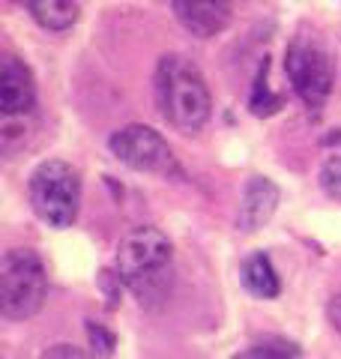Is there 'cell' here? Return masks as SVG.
Instances as JSON below:
<instances>
[{
    "label": "cell",
    "mask_w": 341,
    "mask_h": 359,
    "mask_svg": "<svg viewBox=\"0 0 341 359\" xmlns=\"http://www.w3.org/2000/svg\"><path fill=\"white\" fill-rule=\"evenodd\" d=\"M248 108H252V114L258 117H267V114H276V111L281 108V96H276L267 84V63L264 69H260L258 81H255V90H252V99H248Z\"/></svg>",
    "instance_id": "4fadbf2b"
},
{
    "label": "cell",
    "mask_w": 341,
    "mask_h": 359,
    "mask_svg": "<svg viewBox=\"0 0 341 359\" xmlns=\"http://www.w3.org/2000/svg\"><path fill=\"white\" fill-rule=\"evenodd\" d=\"M153 87L159 114L168 126H174L180 135H195L207 126L213 114V96L195 60L177 51L162 54L156 63Z\"/></svg>",
    "instance_id": "6da1fadb"
},
{
    "label": "cell",
    "mask_w": 341,
    "mask_h": 359,
    "mask_svg": "<svg viewBox=\"0 0 341 359\" xmlns=\"http://www.w3.org/2000/svg\"><path fill=\"white\" fill-rule=\"evenodd\" d=\"M231 359H302V356H300V347L288 339H264Z\"/></svg>",
    "instance_id": "7c38bea8"
},
{
    "label": "cell",
    "mask_w": 341,
    "mask_h": 359,
    "mask_svg": "<svg viewBox=\"0 0 341 359\" xmlns=\"http://www.w3.org/2000/svg\"><path fill=\"white\" fill-rule=\"evenodd\" d=\"M33 212L51 228H72L81 207V174L63 159H45L27 183Z\"/></svg>",
    "instance_id": "3957f363"
},
{
    "label": "cell",
    "mask_w": 341,
    "mask_h": 359,
    "mask_svg": "<svg viewBox=\"0 0 341 359\" xmlns=\"http://www.w3.org/2000/svg\"><path fill=\"white\" fill-rule=\"evenodd\" d=\"M284 69H288L290 84L305 102V108L317 114L326 105L335 84V69L326 45L314 33H297L284 51Z\"/></svg>",
    "instance_id": "5b68a950"
},
{
    "label": "cell",
    "mask_w": 341,
    "mask_h": 359,
    "mask_svg": "<svg viewBox=\"0 0 341 359\" xmlns=\"http://www.w3.org/2000/svg\"><path fill=\"white\" fill-rule=\"evenodd\" d=\"M27 6L36 25L45 30H69L78 21V0H15Z\"/></svg>",
    "instance_id": "8fae6325"
},
{
    "label": "cell",
    "mask_w": 341,
    "mask_h": 359,
    "mask_svg": "<svg viewBox=\"0 0 341 359\" xmlns=\"http://www.w3.org/2000/svg\"><path fill=\"white\" fill-rule=\"evenodd\" d=\"M39 359H93V356H90L87 351H81V347L60 341V344H51Z\"/></svg>",
    "instance_id": "9a60e30c"
},
{
    "label": "cell",
    "mask_w": 341,
    "mask_h": 359,
    "mask_svg": "<svg viewBox=\"0 0 341 359\" xmlns=\"http://www.w3.org/2000/svg\"><path fill=\"white\" fill-rule=\"evenodd\" d=\"M281 201L279 186L269 177H252L243 186V198H240V212H236V231L243 233H255L272 219Z\"/></svg>",
    "instance_id": "9c48e42d"
},
{
    "label": "cell",
    "mask_w": 341,
    "mask_h": 359,
    "mask_svg": "<svg viewBox=\"0 0 341 359\" xmlns=\"http://www.w3.org/2000/svg\"><path fill=\"white\" fill-rule=\"evenodd\" d=\"M177 21L192 36L213 39L231 25V0H170Z\"/></svg>",
    "instance_id": "ba28073f"
},
{
    "label": "cell",
    "mask_w": 341,
    "mask_h": 359,
    "mask_svg": "<svg viewBox=\"0 0 341 359\" xmlns=\"http://www.w3.org/2000/svg\"><path fill=\"white\" fill-rule=\"evenodd\" d=\"M321 189L333 198L341 201V156H329L321 168Z\"/></svg>",
    "instance_id": "5bb4252c"
},
{
    "label": "cell",
    "mask_w": 341,
    "mask_h": 359,
    "mask_svg": "<svg viewBox=\"0 0 341 359\" xmlns=\"http://www.w3.org/2000/svg\"><path fill=\"white\" fill-rule=\"evenodd\" d=\"M170 255L174 249L165 233L153 224H141L120 240L114 269H117L120 282L132 287L144 302L165 290V269L170 266Z\"/></svg>",
    "instance_id": "7a4b0ae2"
},
{
    "label": "cell",
    "mask_w": 341,
    "mask_h": 359,
    "mask_svg": "<svg viewBox=\"0 0 341 359\" xmlns=\"http://www.w3.org/2000/svg\"><path fill=\"white\" fill-rule=\"evenodd\" d=\"M33 105H36V81H33V72L27 69V63L15 57V54H6L0 60V111H4V120H25Z\"/></svg>",
    "instance_id": "52a82bcc"
},
{
    "label": "cell",
    "mask_w": 341,
    "mask_h": 359,
    "mask_svg": "<svg viewBox=\"0 0 341 359\" xmlns=\"http://www.w3.org/2000/svg\"><path fill=\"white\" fill-rule=\"evenodd\" d=\"M326 318H329V323H333V330L341 335V294H335L333 299H329V306H326Z\"/></svg>",
    "instance_id": "2e32d148"
},
{
    "label": "cell",
    "mask_w": 341,
    "mask_h": 359,
    "mask_svg": "<svg viewBox=\"0 0 341 359\" xmlns=\"http://www.w3.org/2000/svg\"><path fill=\"white\" fill-rule=\"evenodd\" d=\"M243 285L248 294H255L260 299H276L281 294V282H279V273L272 266L269 255L264 252H255L243 261Z\"/></svg>",
    "instance_id": "30bf717a"
},
{
    "label": "cell",
    "mask_w": 341,
    "mask_h": 359,
    "mask_svg": "<svg viewBox=\"0 0 341 359\" xmlns=\"http://www.w3.org/2000/svg\"><path fill=\"white\" fill-rule=\"evenodd\" d=\"M108 147L132 171L168 177V180L183 177V168H180L174 150L168 147V141L156 129L144 126V123H129V126L117 129L111 135Z\"/></svg>",
    "instance_id": "8992f818"
},
{
    "label": "cell",
    "mask_w": 341,
    "mask_h": 359,
    "mask_svg": "<svg viewBox=\"0 0 341 359\" xmlns=\"http://www.w3.org/2000/svg\"><path fill=\"white\" fill-rule=\"evenodd\" d=\"M48 294L42 257L33 249H9L0 261V311L9 320L33 318Z\"/></svg>",
    "instance_id": "277c9868"
}]
</instances>
